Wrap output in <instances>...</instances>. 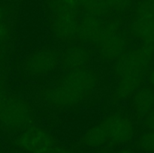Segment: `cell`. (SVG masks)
<instances>
[{
  "label": "cell",
  "instance_id": "cell-3",
  "mask_svg": "<svg viewBox=\"0 0 154 153\" xmlns=\"http://www.w3.org/2000/svg\"><path fill=\"white\" fill-rule=\"evenodd\" d=\"M129 29L142 44L154 45V0H143L139 3Z\"/></svg>",
  "mask_w": 154,
  "mask_h": 153
},
{
  "label": "cell",
  "instance_id": "cell-10",
  "mask_svg": "<svg viewBox=\"0 0 154 153\" xmlns=\"http://www.w3.org/2000/svg\"><path fill=\"white\" fill-rule=\"evenodd\" d=\"M90 52L83 46H73L68 49L62 57V64L67 70H75L84 68L89 62Z\"/></svg>",
  "mask_w": 154,
  "mask_h": 153
},
{
  "label": "cell",
  "instance_id": "cell-6",
  "mask_svg": "<svg viewBox=\"0 0 154 153\" xmlns=\"http://www.w3.org/2000/svg\"><path fill=\"white\" fill-rule=\"evenodd\" d=\"M17 144L27 153H46L55 146V141L43 128L29 126L18 136Z\"/></svg>",
  "mask_w": 154,
  "mask_h": 153
},
{
  "label": "cell",
  "instance_id": "cell-17",
  "mask_svg": "<svg viewBox=\"0 0 154 153\" xmlns=\"http://www.w3.org/2000/svg\"><path fill=\"white\" fill-rule=\"evenodd\" d=\"M118 153H137V152H135L132 151V150H130V149H123L121 150V151L119 152Z\"/></svg>",
  "mask_w": 154,
  "mask_h": 153
},
{
  "label": "cell",
  "instance_id": "cell-2",
  "mask_svg": "<svg viewBox=\"0 0 154 153\" xmlns=\"http://www.w3.org/2000/svg\"><path fill=\"white\" fill-rule=\"evenodd\" d=\"M154 58V45L142 44L125 52L116 61L114 70L119 81L139 88Z\"/></svg>",
  "mask_w": 154,
  "mask_h": 153
},
{
  "label": "cell",
  "instance_id": "cell-5",
  "mask_svg": "<svg viewBox=\"0 0 154 153\" xmlns=\"http://www.w3.org/2000/svg\"><path fill=\"white\" fill-rule=\"evenodd\" d=\"M54 11L55 16L51 26L54 34L65 40L76 38L79 26L76 9L66 5L60 1Z\"/></svg>",
  "mask_w": 154,
  "mask_h": 153
},
{
  "label": "cell",
  "instance_id": "cell-14",
  "mask_svg": "<svg viewBox=\"0 0 154 153\" xmlns=\"http://www.w3.org/2000/svg\"><path fill=\"white\" fill-rule=\"evenodd\" d=\"M144 124L150 130H154V110H151L145 116Z\"/></svg>",
  "mask_w": 154,
  "mask_h": 153
},
{
  "label": "cell",
  "instance_id": "cell-1",
  "mask_svg": "<svg viewBox=\"0 0 154 153\" xmlns=\"http://www.w3.org/2000/svg\"><path fill=\"white\" fill-rule=\"evenodd\" d=\"M98 76L93 70L82 68L70 70L44 94L47 104L57 107L78 104L85 100L96 87Z\"/></svg>",
  "mask_w": 154,
  "mask_h": 153
},
{
  "label": "cell",
  "instance_id": "cell-9",
  "mask_svg": "<svg viewBox=\"0 0 154 153\" xmlns=\"http://www.w3.org/2000/svg\"><path fill=\"white\" fill-rule=\"evenodd\" d=\"M104 26L105 24L98 16L89 15L79 22L77 38L84 43L96 44L102 36Z\"/></svg>",
  "mask_w": 154,
  "mask_h": 153
},
{
  "label": "cell",
  "instance_id": "cell-11",
  "mask_svg": "<svg viewBox=\"0 0 154 153\" xmlns=\"http://www.w3.org/2000/svg\"><path fill=\"white\" fill-rule=\"evenodd\" d=\"M132 106L139 116H145L154 107L153 90L148 87L138 88L133 94Z\"/></svg>",
  "mask_w": 154,
  "mask_h": 153
},
{
  "label": "cell",
  "instance_id": "cell-13",
  "mask_svg": "<svg viewBox=\"0 0 154 153\" xmlns=\"http://www.w3.org/2000/svg\"><path fill=\"white\" fill-rule=\"evenodd\" d=\"M138 148L146 152H154V130L143 134L137 142Z\"/></svg>",
  "mask_w": 154,
  "mask_h": 153
},
{
  "label": "cell",
  "instance_id": "cell-12",
  "mask_svg": "<svg viewBox=\"0 0 154 153\" xmlns=\"http://www.w3.org/2000/svg\"><path fill=\"white\" fill-rule=\"evenodd\" d=\"M108 142L106 134L100 124L87 130L82 137L83 144L92 148L99 147Z\"/></svg>",
  "mask_w": 154,
  "mask_h": 153
},
{
  "label": "cell",
  "instance_id": "cell-8",
  "mask_svg": "<svg viewBox=\"0 0 154 153\" xmlns=\"http://www.w3.org/2000/svg\"><path fill=\"white\" fill-rule=\"evenodd\" d=\"M60 55L53 50H42L35 52L26 62V70L33 75H44L55 69L60 62Z\"/></svg>",
  "mask_w": 154,
  "mask_h": 153
},
{
  "label": "cell",
  "instance_id": "cell-7",
  "mask_svg": "<svg viewBox=\"0 0 154 153\" xmlns=\"http://www.w3.org/2000/svg\"><path fill=\"white\" fill-rule=\"evenodd\" d=\"M108 142L114 144H125L134 136L135 129L132 122L120 114H113L101 122Z\"/></svg>",
  "mask_w": 154,
  "mask_h": 153
},
{
  "label": "cell",
  "instance_id": "cell-18",
  "mask_svg": "<svg viewBox=\"0 0 154 153\" xmlns=\"http://www.w3.org/2000/svg\"><path fill=\"white\" fill-rule=\"evenodd\" d=\"M99 153H112L111 152H108V151H103V152H100Z\"/></svg>",
  "mask_w": 154,
  "mask_h": 153
},
{
  "label": "cell",
  "instance_id": "cell-4",
  "mask_svg": "<svg viewBox=\"0 0 154 153\" xmlns=\"http://www.w3.org/2000/svg\"><path fill=\"white\" fill-rule=\"evenodd\" d=\"M120 26L117 22L105 24L102 36L96 44L101 56L107 60L117 59L126 52L127 38L119 32Z\"/></svg>",
  "mask_w": 154,
  "mask_h": 153
},
{
  "label": "cell",
  "instance_id": "cell-16",
  "mask_svg": "<svg viewBox=\"0 0 154 153\" xmlns=\"http://www.w3.org/2000/svg\"><path fill=\"white\" fill-rule=\"evenodd\" d=\"M149 82H150V85L154 88V68L150 74V76H149Z\"/></svg>",
  "mask_w": 154,
  "mask_h": 153
},
{
  "label": "cell",
  "instance_id": "cell-19",
  "mask_svg": "<svg viewBox=\"0 0 154 153\" xmlns=\"http://www.w3.org/2000/svg\"><path fill=\"white\" fill-rule=\"evenodd\" d=\"M46 153H48V152H46Z\"/></svg>",
  "mask_w": 154,
  "mask_h": 153
},
{
  "label": "cell",
  "instance_id": "cell-15",
  "mask_svg": "<svg viewBox=\"0 0 154 153\" xmlns=\"http://www.w3.org/2000/svg\"><path fill=\"white\" fill-rule=\"evenodd\" d=\"M8 35V30L3 23L0 24V51H1V43L5 38Z\"/></svg>",
  "mask_w": 154,
  "mask_h": 153
}]
</instances>
